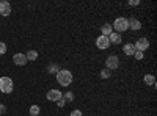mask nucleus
Returning <instances> with one entry per match:
<instances>
[{
  "label": "nucleus",
  "instance_id": "nucleus-17",
  "mask_svg": "<svg viewBox=\"0 0 157 116\" xmlns=\"http://www.w3.org/2000/svg\"><path fill=\"white\" fill-rule=\"evenodd\" d=\"M58 71H60V69H58V66H57V64H55V63H52V64H50V66L47 68V72H49V74H57Z\"/></svg>",
  "mask_w": 157,
  "mask_h": 116
},
{
  "label": "nucleus",
  "instance_id": "nucleus-23",
  "mask_svg": "<svg viewBox=\"0 0 157 116\" xmlns=\"http://www.w3.org/2000/svg\"><path fill=\"white\" fill-rule=\"evenodd\" d=\"M71 116H83V114L80 110H74V111H71Z\"/></svg>",
  "mask_w": 157,
  "mask_h": 116
},
{
  "label": "nucleus",
  "instance_id": "nucleus-18",
  "mask_svg": "<svg viewBox=\"0 0 157 116\" xmlns=\"http://www.w3.org/2000/svg\"><path fill=\"white\" fill-rule=\"evenodd\" d=\"M39 110H41V108H39V105H32L30 107V116H38L39 114Z\"/></svg>",
  "mask_w": 157,
  "mask_h": 116
},
{
  "label": "nucleus",
  "instance_id": "nucleus-3",
  "mask_svg": "<svg viewBox=\"0 0 157 116\" xmlns=\"http://www.w3.org/2000/svg\"><path fill=\"white\" fill-rule=\"evenodd\" d=\"M13 89H14V83H13L10 77H0V91L5 94H10L13 93Z\"/></svg>",
  "mask_w": 157,
  "mask_h": 116
},
{
  "label": "nucleus",
  "instance_id": "nucleus-7",
  "mask_svg": "<svg viewBox=\"0 0 157 116\" xmlns=\"http://www.w3.org/2000/svg\"><path fill=\"white\" fill-rule=\"evenodd\" d=\"M60 97H63V93L60 89H50V91H47V100H50V102H57Z\"/></svg>",
  "mask_w": 157,
  "mask_h": 116
},
{
  "label": "nucleus",
  "instance_id": "nucleus-4",
  "mask_svg": "<svg viewBox=\"0 0 157 116\" xmlns=\"http://www.w3.org/2000/svg\"><path fill=\"white\" fill-rule=\"evenodd\" d=\"M135 50H138V52H145V50H148L149 47V41H148V38L146 36H143V38H138L137 43L134 44Z\"/></svg>",
  "mask_w": 157,
  "mask_h": 116
},
{
  "label": "nucleus",
  "instance_id": "nucleus-15",
  "mask_svg": "<svg viewBox=\"0 0 157 116\" xmlns=\"http://www.w3.org/2000/svg\"><path fill=\"white\" fill-rule=\"evenodd\" d=\"M25 57H27L29 61H35L38 58V52H36V50H29V52L25 54Z\"/></svg>",
  "mask_w": 157,
  "mask_h": 116
},
{
  "label": "nucleus",
  "instance_id": "nucleus-24",
  "mask_svg": "<svg viewBox=\"0 0 157 116\" xmlns=\"http://www.w3.org/2000/svg\"><path fill=\"white\" fill-rule=\"evenodd\" d=\"M129 5H130V6H137V5H140V0H130Z\"/></svg>",
  "mask_w": 157,
  "mask_h": 116
},
{
  "label": "nucleus",
  "instance_id": "nucleus-25",
  "mask_svg": "<svg viewBox=\"0 0 157 116\" xmlns=\"http://www.w3.org/2000/svg\"><path fill=\"white\" fill-rule=\"evenodd\" d=\"M3 113H6V107L3 104H0V114H3Z\"/></svg>",
  "mask_w": 157,
  "mask_h": 116
},
{
  "label": "nucleus",
  "instance_id": "nucleus-2",
  "mask_svg": "<svg viewBox=\"0 0 157 116\" xmlns=\"http://www.w3.org/2000/svg\"><path fill=\"white\" fill-rule=\"evenodd\" d=\"M112 27L116 30V33H120V35H121L123 32L129 30V19H126V17H116Z\"/></svg>",
  "mask_w": 157,
  "mask_h": 116
},
{
  "label": "nucleus",
  "instance_id": "nucleus-10",
  "mask_svg": "<svg viewBox=\"0 0 157 116\" xmlns=\"http://www.w3.org/2000/svg\"><path fill=\"white\" fill-rule=\"evenodd\" d=\"M101 33H102V36H107L109 38L113 33V27H112L110 24H104L102 27H101Z\"/></svg>",
  "mask_w": 157,
  "mask_h": 116
},
{
  "label": "nucleus",
  "instance_id": "nucleus-19",
  "mask_svg": "<svg viewBox=\"0 0 157 116\" xmlns=\"http://www.w3.org/2000/svg\"><path fill=\"white\" fill-rule=\"evenodd\" d=\"M63 97H64V100H66V102H72L74 100V94L71 91H68L66 94H63Z\"/></svg>",
  "mask_w": 157,
  "mask_h": 116
},
{
  "label": "nucleus",
  "instance_id": "nucleus-5",
  "mask_svg": "<svg viewBox=\"0 0 157 116\" xmlns=\"http://www.w3.org/2000/svg\"><path fill=\"white\" fill-rule=\"evenodd\" d=\"M105 66H107V69H109V71L116 69L118 66H120V58H118L116 55H110V57L105 60Z\"/></svg>",
  "mask_w": 157,
  "mask_h": 116
},
{
  "label": "nucleus",
  "instance_id": "nucleus-21",
  "mask_svg": "<svg viewBox=\"0 0 157 116\" xmlns=\"http://www.w3.org/2000/svg\"><path fill=\"white\" fill-rule=\"evenodd\" d=\"M64 104H66V100H64V97H60L58 100H57V105L61 108V107H64Z\"/></svg>",
  "mask_w": 157,
  "mask_h": 116
},
{
  "label": "nucleus",
  "instance_id": "nucleus-20",
  "mask_svg": "<svg viewBox=\"0 0 157 116\" xmlns=\"http://www.w3.org/2000/svg\"><path fill=\"white\" fill-rule=\"evenodd\" d=\"M5 52H6V44L0 43V55H5Z\"/></svg>",
  "mask_w": 157,
  "mask_h": 116
},
{
  "label": "nucleus",
  "instance_id": "nucleus-14",
  "mask_svg": "<svg viewBox=\"0 0 157 116\" xmlns=\"http://www.w3.org/2000/svg\"><path fill=\"white\" fill-rule=\"evenodd\" d=\"M143 82H145L146 85H149V86H155V77L151 75V74H146L145 77H143Z\"/></svg>",
  "mask_w": 157,
  "mask_h": 116
},
{
  "label": "nucleus",
  "instance_id": "nucleus-12",
  "mask_svg": "<svg viewBox=\"0 0 157 116\" xmlns=\"http://www.w3.org/2000/svg\"><path fill=\"white\" fill-rule=\"evenodd\" d=\"M123 50H124V54H126V55H129V57L135 54V47H134V44H132V43H127V44H124Z\"/></svg>",
  "mask_w": 157,
  "mask_h": 116
},
{
  "label": "nucleus",
  "instance_id": "nucleus-6",
  "mask_svg": "<svg viewBox=\"0 0 157 116\" xmlns=\"http://www.w3.org/2000/svg\"><path fill=\"white\" fill-rule=\"evenodd\" d=\"M96 46H98V49H101V50L109 49V47H110V41H109V38L101 35V36L98 38V39H96Z\"/></svg>",
  "mask_w": 157,
  "mask_h": 116
},
{
  "label": "nucleus",
  "instance_id": "nucleus-22",
  "mask_svg": "<svg viewBox=\"0 0 157 116\" xmlns=\"http://www.w3.org/2000/svg\"><path fill=\"white\" fill-rule=\"evenodd\" d=\"M134 55H135L137 60H143V52H138V50H135V54H134Z\"/></svg>",
  "mask_w": 157,
  "mask_h": 116
},
{
  "label": "nucleus",
  "instance_id": "nucleus-9",
  "mask_svg": "<svg viewBox=\"0 0 157 116\" xmlns=\"http://www.w3.org/2000/svg\"><path fill=\"white\" fill-rule=\"evenodd\" d=\"M0 14L2 16H10L11 14V5L10 2H0Z\"/></svg>",
  "mask_w": 157,
  "mask_h": 116
},
{
  "label": "nucleus",
  "instance_id": "nucleus-1",
  "mask_svg": "<svg viewBox=\"0 0 157 116\" xmlns=\"http://www.w3.org/2000/svg\"><path fill=\"white\" fill-rule=\"evenodd\" d=\"M55 75H57V82L61 86H69L72 83V72L68 69H60Z\"/></svg>",
  "mask_w": 157,
  "mask_h": 116
},
{
  "label": "nucleus",
  "instance_id": "nucleus-8",
  "mask_svg": "<svg viewBox=\"0 0 157 116\" xmlns=\"http://www.w3.org/2000/svg\"><path fill=\"white\" fill-rule=\"evenodd\" d=\"M27 57H25V54H14V57H13V63L17 64V66H24V64H27Z\"/></svg>",
  "mask_w": 157,
  "mask_h": 116
},
{
  "label": "nucleus",
  "instance_id": "nucleus-13",
  "mask_svg": "<svg viewBox=\"0 0 157 116\" xmlns=\"http://www.w3.org/2000/svg\"><path fill=\"white\" fill-rule=\"evenodd\" d=\"M129 28L140 30V28H141V22H140L138 19H129Z\"/></svg>",
  "mask_w": 157,
  "mask_h": 116
},
{
  "label": "nucleus",
  "instance_id": "nucleus-11",
  "mask_svg": "<svg viewBox=\"0 0 157 116\" xmlns=\"http://www.w3.org/2000/svg\"><path fill=\"white\" fill-rule=\"evenodd\" d=\"M109 41H110V44H120V43H121V35L116 33V32H113V33L109 36Z\"/></svg>",
  "mask_w": 157,
  "mask_h": 116
},
{
  "label": "nucleus",
  "instance_id": "nucleus-16",
  "mask_svg": "<svg viewBox=\"0 0 157 116\" xmlns=\"http://www.w3.org/2000/svg\"><path fill=\"white\" fill-rule=\"evenodd\" d=\"M99 75H101V79H110L112 71H109V69L105 68V69H102V71H101V74H99Z\"/></svg>",
  "mask_w": 157,
  "mask_h": 116
}]
</instances>
